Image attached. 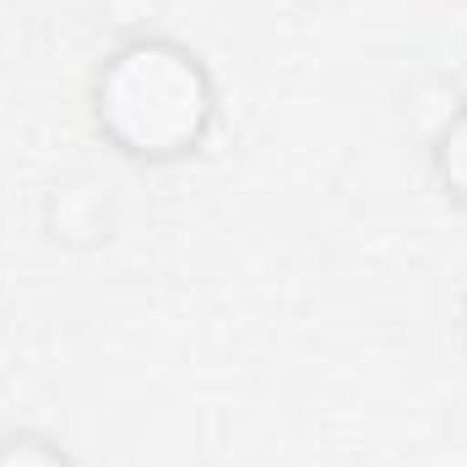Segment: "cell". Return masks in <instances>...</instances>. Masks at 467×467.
<instances>
[{
  "label": "cell",
  "mask_w": 467,
  "mask_h": 467,
  "mask_svg": "<svg viewBox=\"0 0 467 467\" xmlns=\"http://www.w3.org/2000/svg\"><path fill=\"white\" fill-rule=\"evenodd\" d=\"M88 115L109 152L169 169L207 147L218 125V77L185 38L136 33L93 66Z\"/></svg>",
  "instance_id": "6da1fadb"
},
{
  "label": "cell",
  "mask_w": 467,
  "mask_h": 467,
  "mask_svg": "<svg viewBox=\"0 0 467 467\" xmlns=\"http://www.w3.org/2000/svg\"><path fill=\"white\" fill-rule=\"evenodd\" d=\"M430 174H435V191L457 213H467V104H457L430 136Z\"/></svg>",
  "instance_id": "7a4b0ae2"
},
{
  "label": "cell",
  "mask_w": 467,
  "mask_h": 467,
  "mask_svg": "<svg viewBox=\"0 0 467 467\" xmlns=\"http://www.w3.org/2000/svg\"><path fill=\"white\" fill-rule=\"evenodd\" d=\"M0 467H77V457L44 430H5L0 435Z\"/></svg>",
  "instance_id": "3957f363"
},
{
  "label": "cell",
  "mask_w": 467,
  "mask_h": 467,
  "mask_svg": "<svg viewBox=\"0 0 467 467\" xmlns=\"http://www.w3.org/2000/svg\"><path fill=\"white\" fill-rule=\"evenodd\" d=\"M462 343H467V294H462Z\"/></svg>",
  "instance_id": "277c9868"
}]
</instances>
